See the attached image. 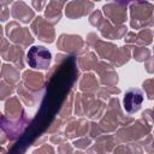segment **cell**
Here are the masks:
<instances>
[{
	"mask_svg": "<svg viewBox=\"0 0 154 154\" xmlns=\"http://www.w3.org/2000/svg\"><path fill=\"white\" fill-rule=\"evenodd\" d=\"M57 48L60 52L66 53L67 55H82L89 52V47L85 41L75 34H61L57 41Z\"/></svg>",
	"mask_w": 154,
	"mask_h": 154,
	"instance_id": "5",
	"label": "cell"
},
{
	"mask_svg": "<svg viewBox=\"0 0 154 154\" xmlns=\"http://www.w3.org/2000/svg\"><path fill=\"white\" fill-rule=\"evenodd\" d=\"M78 88L81 93H87V94H95L100 89V82L96 78V76L91 72H85L81 76L79 82H78Z\"/></svg>",
	"mask_w": 154,
	"mask_h": 154,
	"instance_id": "22",
	"label": "cell"
},
{
	"mask_svg": "<svg viewBox=\"0 0 154 154\" xmlns=\"http://www.w3.org/2000/svg\"><path fill=\"white\" fill-rule=\"evenodd\" d=\"M134 120V117L124 114L119 99L117 96H113L108 100L106 112L97 124L103 134H114L119 129V126H126Z\"/></svg>",
	"mask_w": 154,
	"mask_h": 154,
	"instance_id": "1",
	"label": "cell"
},
{
	"mask_svg": "<svg viewBox=\"0 0 154 154\" xmlns=\"http://www.w3.org/2000/svg\"><path fill=\"white\" fill-rule=\"evenodd\" d=\"M73 144H70L67 142L58 146V154H73Z\"/></svg>",
	"mask_w": 154,
	"mask_h": 154,
	"instance_id": "42",
	"label": "cell"
},
{
	"mask_svg": "<svg viewBox=\"0 0 154 154\" xmlns=\"http://www.w3.org/2000/svg\"><path fill=\"white\" fill-rule=\"evenodd\" d=\"M142 88L146 93V96L148 100H154V77L144 79L142 83Z\"/></svg>",
	"mask_w": 154,
	"mask_h": 154,
	"instance_id": "37",
	"label": "cell"
},
{
	"mask_svg": "<svg viewBox=\"0 0 154 154\" xmlns=\"http://www.w3.org/2000/svg\"><path fill=\"white\" fill-rule=\"evenodd\" d=\"M140 143L148 154H154V135L153 134H149L148 136H146L143 140L140 141Z\"/></svg>",
	"mask_w": 154,
	"mask_h": 154,
	"instance_id": "36",
	"label": "cell"
},
{
	"mask_svg": "<svg viewBox=\"0 0 154 154\" xmlns=\"http://www.w3.org/2000/svg\"><path fill=\"white\" fill-rule=\"evenodd\" d=\"M122 93V90L118 87H100L99 91L96 93V97H99L102 101H107L111 99V96L114 95H119Z\"/></svg>",
	"mask_w": 154,
	"mask_h": 154,
	"instance_id": "31",
	"label": "cell"
},
{
	"mask_svg": "<svg viewBox=\"0 0 154 154\" xmlns=\"http://www.w3.org/2000/svg\"><path fill=\"white\" fill-rule=\"evenodd\" d=\"M153 38H154V30H153ZM153 53H154V48H153Z\"/></svg>",
	"mask_w": 154,
	"mask_h": 154,
	"instance_id": "52",
	"label": "cell"
},
{
	"mask_svg": "<svg viewBox=\"0 0 154 154\" xmlns=\"http://www.w3.org/2000/svg\"><path fill=\"white\" fill-rule=\"evenodd\" d=\"M31 120L32 119H30L26 113H24L17 120L7 119L5 117V114L2 113L0 116V129L7 136L8 141L12 143V142H16L17 140H19L22 137V135H24V132L29 128Z\"/></svg>",
	"mask_w": 154,
	"mask_h": 154,
	"instance_id": "4",
	"label": "cell"
},
{
	"mask_svg": "<svg viewBox=\"0 0 154 154\" xmlns=\"http://www.w3.org/2000/svg\"><path fill=\"white\" fill-rule=\"evenodd\" d=\"M11 16L14 20L23 23V24H29L30 22L32 23V20L36 18L35 17V12L34 10H31L29 7V5H26L24 1H14L11 6Z\"/></svg>",
	"mask_w": 154,
	"mask_h": 154,
	"instance_id": "17",
	"label": "cell"
},
{
	"mask_svg": "<svg viewBox=\"0 0 154 154\" xmlns=\"http://www.w3.org/2000/svg\"><path fill=\"white\" fill-rule=\"evenodd\" d=\"M25 60L32 70H49L52 53L43 46H32L29 48Z\"/></svg>",
	"mask_w": 154,
	"mask_h": 154,
	"instance_id": "8",
	"label": "cell"
},
{
	"mask_svg": "<svg viewBox=\"0 0 154 154\" xmlns=\"http://www.w3.org/2000/svg\"><path fill=\"white\" fill-rule=\"evenodd\" d=\"M135 46L131 45H124L122 47H118L114 57L112 58V60L109 61V64L113 67H120L123 65H125L126 63H129V60L131 59L132 55V49Z\"/></svg>",
	"mask_w": 154,
	"mask_h": 154,
	"instance_id": "24",
	"label": "cell"
},
{
	"mask_svg": "<svg viewBox=\"0 0 154 154\" xmlns=\"http://www.w3.org/2000/svg\"><path fill=\"white\" fill-rule=\"evenodd\" d=\"M130 26L135 30L154 26V5L148 1H132L129 4Z\"/></svg>",
	"mask_w": 154,
	"mask_h": 154,
	"instance_id": "2",
	"label": "cell"
},
{
	"mask_svg": "<svg viewBox=\"0 0 154 154\" xmlns=\"http://www.w3.org/2000/svg\"><path fill=\"white\" fill-rule=\"evenodd\" d=\"M94 2L88 0H75L66 2V6L64 8L65 16L69 19H78L82 17H85L90 14L94 11Z\"/></svg>",
	"mask_w": 154,
	"mask_h": 154,
	"instance_id": "14",
	"label": "cell"
},
{
	"mask_svg": "<svg viewBox=\"0 0 154 154\" xmlns=\"http://www.w3.org/2000/svg\"><path fill=\"white\" fill-rule=\"evenodd\" d=\"M0 54L2 60L5 61H10L12 65H14L18 70H23L25 67V61H24V48L16 46V45H11L10 41L2 36L1 41H0Z\"/></svg>",
	"mask_w": 154,
	"mask_h": 154,
	"instance_id": "7",
	"label": "cell"
},
{
	"mask_svg": "<svg viewBox=\"0 0 154 154\" xmlns=\"http://www.w3.org/2000/svg\"><path fill=\"white\" fill-rule=\"evenodd\" d=\"M97 63H99V57L96 55L95 52H90V51L76 58L77 67L81 71H84V72H88V71L93 70Z\"/></svg>",
	"mask_w": 154,
	"mask_h": 154,
	"instance_id": "26",
	"label": "cell"
},
{
	"mask_svg": "<svg viewBox=\"0 0 154 154\" xmlns=\"http://www.w3.org/2000/svg\"><path fill=\"white\" fill-rule=\"evenodd\" d=\"M142 153H143V148L140 142H130L117 146L112 154H142Z\"/></svg>",
	"mask_w": 154,
	"mask_h": 154,
	"instance_id": "29",
	"label": "cell"
},
{
	"mask_svg": "<svg viewBox=\"0 0 154 154\" xmlns=\"http://www.w3.org/2000/svg\"><path fill=\"white\" fill-rule=\"evenodd\" d=\"M10 13H11V10L8 8V6L0 4V20L6 22L10 18Z\"/></svg>",
	"mask_w": 154,
	"mask_h": 154,
	"instance_id": "44",
	"label": "cell"
},
{
	"mask_svg": "<svg viewBox=\"0 0 154 154\" xmlns=\"http://www.w3.org/2000/svg\"><path fill=\"white\" fill-rule=\"evenodd\" d=\"M101 135H103V132H102V130L100 129L99 124H97L96 122H90V129H89L88 136L91 137L93 140H95V138H97V137L101 136Z\"/></svg>",
	"mask_w": 154,
	"mask_h": 154,
	"instance_id": "39",
	"label": "cell"
},
{
	"mask_svg": "<svg viewBox=\"0 0 154 154\" xmlns=\"http://www.w3.org/2000/svg\"><path fill=\"white\" fill-rule=\"evenodd\" d=\"M99 76V82L102 87H117L119 82V76L116 69L105 60H99V63L93 69Z\"/></svg>",
	"mask_w": 154,
	"mask_h": 154,
	"instance_id": "11",
	"label": "cell"
},
{
	"mask_svg": "<svg viewBox=\"0 0 154 154\" xmlns=\"http://www.w3.org/2000/svg\"><path fill=\"white\" fill-rule=\"evenodd\" d=\"M25 113L19 97L17 96H11L10 99H7L5 101V106H4V114L7 119L10 120H17L19 119L23 114Z\"/></svg>",
	"mask_w": 154,
	"mask_h": 154,
	"instance_id": "21",
	"label": "cell"
},
{
	"mask_svg": "<svg viewBox=\"0 0 154 154\" xmlns=\"http://www.w3.org/2000/svg\"><path fill=\"white\" fill-rule=\"evenodd\" d=\"M153 109H154V107H153Z\"/></svg>",
	"mask_w": 154,
	"mask_h": 154,
	"instance_id": "54",
	"label": "cell"
},
{
	"mask_svg": "<svg viewBox=\"0 0 154 154\" xmlns=\"http://www.w3.org/2000/svg\"><path fill=\"white\" fill-rule=\"evenodd\" d=\"M20 77L22 76L19 73V70L14 65L2 63V65H1V79H4L5 82H7L12 85H16L19 83Z\"/></svg>",
	"mask_w": 154,
	"mask_h": 154,
	"instance_id": "27",
	"label": "cell"
},
{
	"mask_svg": "<svg viewBox=\"0 0 154 154\" xmlns=\"http://www.w3.org/2000/svg\"><path fill=\"white\" fill-rule=\"evenodd\" d=\"M66 136L64 135V132H57V134H53L51 137H49V141L52 144H63L66 142Z\"/></svg>",
	"mask_w": 154,
	"mask_h": 154,
	"instance_id": "41",
	"label": "cell"
},
{
	"mask_svg": "<svg viewBox=\"0 0 154 154\" xmlns=\"http://www.w3.org/2000/svg\"><path fill=\"white\" fill-rule=\"evenodd\" d=\"M5 34L10 42H12L13 45L19 46L22 48H28L35 41L29 28L20 26L17 20H11L10 23L6 24Z\"/></svg>",
	"mask_w": 154,
	"mask_h": 154,
	"instance_id": "6",
	"label": "cell"
},
{
	"mask_svg": "<svg viewBox=\"0 0 154 154\" xmlns=\"http://www.w3.org/2000/svg\"><path fill=\"white\" fill-rule=\"evenodd\" d=\"M91 142H93V138L89 137V136H84V137H81V138H77L73 141V147L79 149V150H83V149H88L90 146H91Z\"/></svg>",
	"mask_w": 154,
	"mask_h": 154,
	"instance_id": "38",
	"label": "cell"
},
{
	"mask_svg": "<svg viewBox=\"0 0 154 154\" xmlns=\"http://www.w3.org/2000/svg\"><path fill=\"white\" fill-rule=\"evenodd\" d=\"M14 90H16L14 85H12V84L5 82L4 79H1V82H0V100L6 101L7 99H10L12 96Z\"/></svg>",
	"mask_w": 154,
	"mask_h": 154,
	"instance_id": "33",
	"label": "cell"
},
{
	"mask_svg": "<svg viewBox=\"0 0 154 154\" xmlns=\"http://www.w3.org/2000/svg\"><path fill=\"white\" fill-rule=\"evenodd\" d=\"M47 5H48V2L47 1H43V0H32L31 1V6L34 7V10H36L38 12L42 11V10H45Z\"/></svg>",
	"mask_w": 154,
	"mask_h": 154,
	"instance_id": "47",
	"label": "cell"
},
{
	"mask_svg": "<svg viewBox=\"0 0 154 154\" xmlns=\"http://www.w3.org/2000/svg\"><path fill=\"white\" fill-rule=\"evenodd\" d=\"M153 131V125L144 120L143 118L135 119L131 124L126 126H120L116 132V138L119 144L130 143V142H140L146 136H148Z\"/></svg>",
	"mask_w": 154,
	"mask_h": 154,
	"instance_id": "3",
	"label": "cell"
},
{
	"mask_svg": "<svg viewBox=\"0 0 154 154\" xmlns=\"http://www.w3.org/2000/svg\"><path fill=\"white\" fill-rule=\"evenodd\" d=\"M96 99L95 94H87V93H77L75 94V102H73V113L75 116L85 117L87 112Z\"/></svg>",
	"mask_w": 154,
	"mask_h": 154,
	"instance_id": "20",
	"label": "cell"
},
{
	"mask_svg": "<svg viewBox=\"0 0 154 154\" xmlns=\"http://www.w3.org/2000/svg\"><path fill=\"white\" fill-rule=\"evenodd\" d=\"M99 38H100V37H99V35H97L96 32H89V34L87 35L85 43H87V46H88L89 48H93L94 45L96 43V41H97Z\"/></svg>",
	"mask_w": 154,
	"mask_h": 154,
	"instance_id": "46",
	"label": "cell"
},
{
	"mask_svg": "<svg viewBox=\"0 0 154 154\" xmlns=\"http://www.w3.org/2000/svg\"><path fill=\"white\" fill-rule=\"evenodd\" d=\"M63 124H64V122L59 117H54L51 120V123L48 124V126L46 128L45 134L47 135V134H57V132H59L61 126H63Z\"/></svg>",
	"mask_w": 154,
	"mask_h": 154,
	"instance_id": "35",
	"label": "cell"
},
{
	"mask_svg": "<svg viewBox=\"0 0 154 154\" xmlns=\"http://www.w3.org/2000/svg\"><path fill=\"white\" fill-rule=\"evenodd\" d=\"M90 122L85 118H75L71 117L66 122V128L64 130V135L67 140H77L84 137L89 134Z\"/></svg>",
	"mask_w": 154,
	"mask_h": 154,
	"instance_id": "12",
	"label": "cell"
},
{
	"mask_svg": "<svg viewBox=\"0 0 154 154\" xmlns=\"http://www.w3.org/2000/svg\"><path fill=\"white\" fill-rule=\"evenodd\" d=\"M153 42V31L150 29H142L137 32V38L135 46L147 47Z\"/></svg>",
	"mask_w": 154,
	"mask_h": 154,
	"instance_id": "30",
	"label": "cell"
},
{
	"mask_svg": "<svg viewBox=\"0 0 154 154\" xmlns=\"http://www.w3.org/2000/svg\"><path fill=\"white\" fill-rule=\"evenodd\" d=\"M119 146L114 134H103L95 138V144L87 149V154H112Z\"/></svg>",
	"mask_w": 154,
	"mask_h": 154,
	"instance_id": "13",
	"label": "cell"
},
{
	"mask_svg": "<svg viewBox=\"0 0 154 154\" xmlns=\"http://www.w3.org/2000/svg\"><path fill=\"white\" fill-rule=\"evenodd\" d=\"M141 118H143L144 120H147L148 123H150L152 125H154V109L153 108H147L142 112Z\"/></svg>",
	"mask_w": 154,
	"mask_h": 154,
	"instance_id": "43",
	"label": "cell"
},
{
	"mask_svg": "<svg viewBox=\"0 0 154 154\" xmlns=\"http://www.w3.org/2000/svg\"><path fill=\"white\" fill-rule=\"evenodd\" d=\"M65 6H66L65 1H58V0L49 1L45 8V19L53 26L57 25L63 17V10L65 8Z\"/></svg>",
	"mask_w": 154,
	"mask_h": 154,
	"instance_id": "19",
	"label": "cell"
},
{
	"mask_svg": "<svg viewBox=\"0 0 154 154\" xmlns=\"http://www.w3.org/2000/svg\"><path fill=\"white\" fill-rule=\"evenodd\" d=\"M143 91L140 88H130L125 91L123 99V107L129 114H134L140 111L143 103Z\"/></svg>",
	"mask_w": 154,
	"mask_h": 154,
	"instance_id": "16",
	"label": "cell"
},
{
	"mask_svg": "<svg viewBox=\"0 0 154 154\" xmlns=\"http://www.w3.org/2000/svg\"><path fill=\"white\" fill-rule=\"evenodd\" d=\"M47 140H48V137H47L46 135H42V136H40V137H37V138L35 140V142L32 143V146H36V147H37L38 144L42 146V144H45V142H46Z\"/></svg>",
	"mask_w": 154,
	"mask_h": 154,
	"instance_id": "49",
	"label": "cell"
},
{
	"mask_svg": "<svg viewBox=\"0 0 154 154\" xmlns=\"http://www.w3.org/2000/svg\"><path fill=\"white\" fill-rule=\"evenodd\" d=\"M73 102H75V93L73 90L66 96V99L63 101L61 107L59 108L57 117H59L63 122H67L71 118V114L73 112Z\"/></svg>",
	"mask_w": 154,
	"mask_h": 154,
	"instance_id": "28",
	"label": "cell"
},
{
	"mask_svg": "<svg viewBox=\"0 0 154 154\" xmlns=\"http://www.w3.org/2000/svg\"><path fill=\"white\" fill-rule=\"evenodd\" d=\"M99 31H100V35L103 38H107V40H120L126 35L128 28L124 24L123 25H114L108 19H105L102 25L100 26Z\"/></svg>",
	"mask_w": 154,
	"mask_h": 154,
	"instance_id": "18",
	"label": "cell"
},
{
	"mask_svg": "<svg viewBox=\"0 0 154 154\" xmlns=\"http://www.w3.org/2000/svg\"><path fill=\"white\" fill-rule=\"evenodd\" d=\"M32 154H55V150H54L53 146L45 143V144L37 147V148L32 152Z\"/></svg>",
	"mask_w": 154,
	"mask_h": 154,
	"instance_id": "40",
	"label": "cell"
},
{
	"mask_svg": "<svg viewBox=\"0 0 154 154\" xmlns=\"http://www.w3.org/2000/svg\"><path fill=\"white\" fill-rule=\"evenodd\" d=\"M153 135H154V129H153Z\"/></svg>",
	"mask_w": 154,
	"mask_h": 154,
	"instance_id": "53",
	"label": "cell"
},
{
	"mask_svg": "<svg viewBox=\"0 0 154 154\" xmlns=\"http://www.w3.org/2000/svg\"><path fill=\"white\" fill-rule=\"evenodd\" d=\"M6 141H8V138H7V136L1 131V140H0V144H2V146H4Z\"/></svg>",
	"mask_w": 154,
	"mask_h": 154,
	"instance_id": "50",
	"label": "cell"
},
{
	"mask_svg": "<svg viewBox=\"0 0 154 154\" xmlns=\"http://www.w3.org/2000/svg\"><path fill=\"white\" fill-rule=\"evenodd\" d=\"M136 38H137V32H135V31H128L126 35L124 36L125 45L135 46V43H136Z\"/></svg>",
	"mask_w": 154,
	"mask_h": 154,
	"instance_id": "45",
	"label": "cell"
},
{
	"mask_svg": "<svg viewBox=\"0 0 154 154\" xmlns=\"http://www.w3.org/2000/svg\"><path fill=\"white\" fill-rule=\"evenodd\" d=\"M144 69L148 73L154 75V55H150V58L144 63Z\"/></svg>",
	"mask_w": 154,
	"mask_h": 154,
	"instance_id": "48",
	"label": "cell"
},
{
	"mask_svg": "<svg viewBox=\"0 0 154 154\" xmlns=\"http://www.w3.org/2000/svg\"><path fill=\"white\" fill-rule=\"evenodd\" d=\"M132 58L138 63H146L150 58V49L147 47L135 46L132 49Z\"/></svg>",
	"mask_w": 154,
	"mask_h": 154,
	"instance_id": "32",
	"label": "cell"
},
{
	"mask_svg": "<svg viewBox=\"0 0 154 154\" xmlns=\"http://www.w3.org/2000/svg\"><path fill=\"white\" fill-rule=\"evenodd\" d=\"M105 19H106V18H105L102 11H100V10H94V11L89 14V19H88V20H89V23H90L94 28L100 29V26L102 25V23H103Z\"/></svg>",
	"mask_w": 154,
	"mask_h": 154,
	"instance_id": "34",
	"label": "cell"
},
{
	"mask_svg": "<svg viewBox=\"0 0 154 154\" xmlns=\"http://www.w3.org/2000/svg\"><path fill=\"white\" fill-rule=\"evenodd\" d=\"M22 82L30 91L42 94L45 85H46V77L43 76V73L30 69V70H25L23 72Z\"/></svg>",
	"mask_w": 154,
	"mask_h": 154,
	"instance_id": "15",
	"label": "cell"
},
{
	"mask_svg": "<svg viewBox=\"0 0 154 154\" xmlns=\"http://www.w3.org/2000/svg\"><path fill=\"white\" fill-rule=\"evenodd\" d=\"M73 154H87V153H84V152H82V150H77V152H75Z\"/></svg>",
	"mask_w": 154,
	"mask_h": 154,
	"instance_id": "51",
	"label": "cell"
},
{
	"mask_svg": "<svg viewBox=\"0 0 154 154\" xmlns=\"http://www.w3.org/2000/svg\"><path fill=\"white\" fill-rule=\"evenodd\" d=\"M30 29L32 31V34L42 42L45 43H53L54 40H55V30L53 28L52 24H49L43 17L41 16H37L31 25H30Z\"/></svg>",
	"mask_w": 154,
	"mask_h": 154,
	"instance_id": "10",
	"label": "cell"
},
{
	"mask_svg": "<svg viewBox=\"0 0 154 154\" xmlns=\"http://www.w3.org/2000/svg\"><path fill=\"white\" fill-rule=\"evenodd\" d=\"M17 94H18V96H19V100H20L25 106H28V107H34V106L38 102L40 95H41V94H38V93H32V91H30V90L23 84L22 81L17 84Z\"/></svg>",
	"mask_w": 154,
	"mask_h": 154,
	"instance_id": "25",
	"label": "cell"
},
{
	"mask_svg": "<svg viewBox=\"0 0 154 154\" xmlns=\"http://www.w3.org/2000/svg\"><path fill=\"white\" fill-rule=\"evenodd\" d=\"M129 1H112L102 6V13L114 25H123L128 19Z\"/></svg>",
	"mask_w": 154,
	"mask_h": 154,
	"instance_id": "9",
	"label": "cell"
},
{
	"mask_svg": "<svg viewBox=\"0 0 154 154\" xmlns=\"http://www.w3.org/2000/svg\"><path fill=\"white\" fill-rule=\"evenodd\" d=\"M93 48L95 49V53L100 59L108 61V63L112 60V58L114 57V54L118 49V47L114 43L108 42V41H103L101 38H99L96 41V43L94 45Z\"/></svg>",
	"mask_w": 154,
	"mask_h": 154,
	"instance_id": "23",
	"label": "cell"
}]
</instances>
